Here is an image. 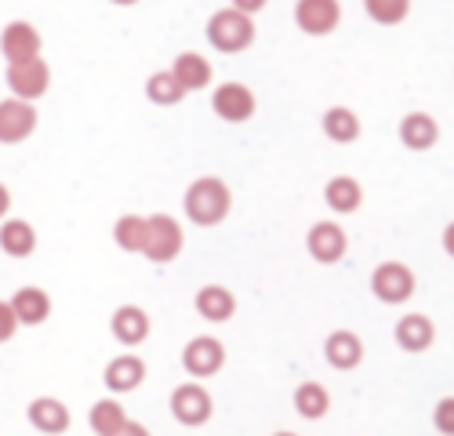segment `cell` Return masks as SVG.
<instances>
[{
  "mask_svg": "<svg viewBox=\"0 0 454 436\" xmlns=\"http://www.w3.org/2000/svg\"><path fill=\"white\" fill-rule=\"evenodd\" d=\"M182 207H185L189 222H197V226H218L222 218L230 214V207H233V193H230V186H225L222 178L204 175V178L189 182Z\"/></svg>",
  "mask_w": 454,
  "mask_h": 436,
  "instance_id": "1",
  "label": "cell"
},
{
  "mask_svg": "<svg viewBox=\"0 0 454 436\" xmlns=\"http://www.w3.org/2000/svg\"><path fill=\"white\" fill-rule=\"evenodd\" d=\"M207 41L222 55H240L254 44V22L237 8H222L207 19Z\"/></svg>",
  "mask_w": 454,
  "mask_h": 436,
  "instance_id": "2",
  "label": "cell"
},
{
  "mask_svg": "<svg viewBox=\"0 0 454 436\" xmlns=\"http://www.w3.org/2000/svg\"><path fill=\"white\" fill-rule=\"evenodd\" d=\"M182 244H185V233H182V226L175 222L171 214H149V218H145V244H142V254H145L149 262L164 266V262L178 259Z\"/></svg>",
  "mask_w": 454,
  "mask_h": 436,
  "instance_id": "3",
  "label": "cell"
},
{
  "mask_svg": "<svg viewBox=\"0 0 454 436\" xmlns=\"http://www.w3.org/2000/svg\"><path fill=\"white\" fill-rule=\"evenodd\" d=\"M414 287H419V280H414L411 266L403 262H382L374 273H371V291H374V299L378 302H386V306H400L414 295Z\"/></svg>",
  "mask_w": 454,
  "mask_h": 436,
  "instance_id": "4",
  "label": "cell"
},
{
  "mask_svg": "<svg viewBox=\"0 0 454 436\" xmlns=\"http://www.w3.org/2000/svg\"><path fill=\"white\" fill-rule=\"evenodd\" d=\"M171 415H175V422H182V425H189V429H197V425L211 422V415H215V400H211V393H207L200 382L175 385V393H171Z\"/></svg>",
  "mask_w": 454,
  "mask_h": 436,
  "instance_id": "5",
  "label": "cell"
},
{
  "mask_svg": "<svg viewBox=\"0 0 454 436\" xmlns=\"http://www.w3.org/2000/svg\"><path fill=\"white\" fill-rule=\"evenodd\" d=\"M8 88L12 98L22 102H36L48 88H51V66L44 58H29V62H12L8 66Z\"/></svg>",
  "mask_w": 454,
  "mask_h": 436,
  "instance_id": "6",
  "label": "cell"
},
{
  "mask_svg": "<svg viewBox=\"0 0 454 436\" xmlns=\"http://www.w3.org/2000/svg\"><path fill=\"white\" fill-rule=\"evenodd\" d=\"M254 91L247 88V84H240V81H225V84H218L215 88V95H211V109L225 121V124H244V121H251L254 117Z\"/></svg>",
  "mask_w": 454,
  "mask_h": 436,
  "instance_id": "7",
  "label": "cell"
},
{
  "mask_svg": "<svg viewBox=\"0 0 454 436\" xmlns=\"http://www.w3.org/2000/svg\"><path fill=\"white\" fill-rule=\"evenodd\" d=\"M222 363H225V346L218 339H211V335H200L193 342H185V349H182V368L193 375L197 382L218 375Z\"/></svg>",
  "mask_w": 454,
  "mask_h": 436,
  "instance_id": "8",
  "label": "cell"
},
{
  "mask_svg": "<svg viewBox=\"0 0 454 436\" xmlns=\"http://www.w3.org/2000/svg\"><path fill=\"white\" fill-rule=\"evenodd\" d=\"M36 105L22 98H4L0 102V145H19L36 131Z\"/></svg>",
  "mask_w": 454,
  "mask_h": 436,
  "instance_id": "9",
  "label": "cell"
},
{
  "mask_svg": "<svg viewBox=\"0 0 454 436\" xmlns=\"http://www.w3.org/2000/svg\"><path fill=\"white\" fill-rule=\"evenodd\" d=\"M294 22L309 36H327L338 29V22H342V4H338V0H298Z\"/></svg>",
  "mask_w": 454,
  "mask_h": 436,
  "instance_id": "10",
  "label": "cell"
},
{
  "mask_svg": "<svg viewBox=\"0 0 454 436\" xmlns=\"http://www.w3.org/2000/svg\"><path fill=\"white\" fill-rule=\"evenodd\" d=\"M41 48H44L41 29L29 26V22H22V19H19V22H8L4 33H0V51H4L8 66H12V62L41 58Z\"/></svg>",
  "mask_w": 454,
  "mask_h": 436,
  "instance_id": "11",
  "label": "cell"
},
{
  "mask_svg": "<svg viewBox=\"0 0 454 436\" xmlns=\"http://www.w3.org/2000/svg\"><path fill=\"white\" fill-rule=\"evenodd\" d=\"M26 418H29V425H33L36 432H48V436H62V432L73 425L69 408L62 404V400H55V396H36V400H29Z\"/></svg>",
  "mask_w": 454,
  "mask_h": 436,
  "instance_id": "12",
  "label": "cell"
},
{
  "mask_svg": "<svg viewBox=\"0 0 454 436\" xmlns=\"http://www.w3.org/2000/svg\"><path fill=\"white\" fill-rule=\"evenodd\" d=\"M306 247H309V254L320 266H331V262H338L346 254L349 237H346V230L338 222H317L309 230V237H306Z\"/></svg>",
  "mask_w": 454,
  "mask_h": 436,
  "instance_id": "13",
  "label": "cell"
},
{
  "mask_svg": "<svg viewBox=\"0 0 454 436\" xmlns=\"http://www.w3.org/2000/svg\"><path fill=\"white\" fill-rule=\"evenodd\" d=\"M324 360L338 371H353L364 363V342L356 331H331L324 342Z\"/></svg>",
  "mask_w": 454,
  "mask_h": 436,
  "instance_id": "14",
  "label": "cell"
},
{
  "mask_svg": "<svg viewBox=\"0 0 454 436\" xmlns=\"http://www.w3.org/2000/svg\"><path fill=\"white\" fill-rule=\"evenodd\" d=\"M393 335H396V346L403 353H426L433 346V339H436V327H433V320L426 313H407V316L396 320Z\"/></svg>",
  "mask_w": 454,
  "mask_h": 436,
  "instance_id": "15",
  "label": "cell"
},
{
  "mask_svg": "<svg viewBox=\"0 0 454 436\" xmlns=\"http://www.w3.org/2000/svg\"><path fill=\"white\" fill-rule=\"evenodd\" d=\"M197 313L211 323H225V320H233L237 313V299H233V291L230 287H222V284H204L197 291V299H193Z\"/></svg>",
  "mask_w": 454,
  "mask_h": 436,
  "instance_id": "16",
  "label": "cell"
},
{
  "mask_svg": "<svg viewBox=\"0 0 454 436\" xmlns=\"http://www.w3.org/2000/svg\"><path fill=\"white\" fill-rule=\"evenodd\" d=\"M8 302H12L15 316H19V323H26V327H36V323H44L51 316V295L44 287H33V284L19 287Z\"/></svg>",
  "mask_w": 454,
  "mask_h": 436,
  "instance_id": "17",
  "label": "cell"
},
{
  "mask_svg": "<svg viewBox=\"0 0 454 436\" xmlns=\"http://www.w3.org/2000/svg\"><path fill=\"white\" fill-rule=\"evenodd\" d=\"M149 327H153V323H149L142 306H121L117 313H113V320H109L113 339L124 342V346H142L149 339Z\"/></svg>",
  "mask_w": 454,
  "mask_h": 436,
  "instance_id": "18",
  "label": "cell"
},
{
  "mask_svg": "<svg viewBox=\"0 0 454 436\" xmlns=\"http://www.w3.org/2000/svg\"><path fill=\"white\" fill-rule=\"evenodd\" d=\"M106 389L109 393H135L142 382H145V363L138 356H117V360H109L106 363V375H102Z\"/></svg>",
  "mask_w": 454,
  "mask_h": 436,
  "instance_id": "19",
  "label": "cell"
},
{
  "mask_svg": "<svg viewBox=\"0 0 454 436\" xmlns=\"http://www.w3.org/2000/svg\"><path fill=\"white\" fill-rule=\"evenodd\" d=\"M400 142L407 145V150H433V145L440 142V124L429 117V113H407L403 121H400Z\"/></svg>",
  "mask_w": 454,
  "mask_h": 436,
  "instance_id": "20",
  "label": "cell"
},
{
  "mask_svg": "<svg viewBox=\"0 0 454 436\" xmlns=\"http://www.w3.org/2000/svg\"><path fill=\"white\" fill-rule=\"evenodd\" d=\"M324 200L334 214H353L364 204V190L353 175H334L327 186H324Z\"/></svg>",
  "mask_w": 454,
  "mask_h": 436,
  "instance_id": "21",
  "label": "cell"
},
{
  "mask_svg": "<svg viewBox=\"0 0 454 436\" xmlns=\"http://www.w3.org/2000/svg\"><path fill=\"white\" fill-rule=\"evenodd\" d=\"M171 73H175V81L185 88V95L189 91H200V88H207L211 84V62L204 58V55H197V51H182L178 58H175V66H171Z\"/></svg>",
  "mask_w": 454,
  "mask_h": 436,
  "instance_id": "22",
  "label": "cell"
},
{
  "mask_svg": "<svg viewBox=\"0 0 454 436\" xmlns=\"http://www.w3.org/2000/svg\"><path fill=\"white\" fill-rule=\"evenodd\" d=\"M0 251L12 254V259H29L36 251V230L26 222V218H8V222H0Z\"/></svg>",
  "mask_w": 454,
  "mask_h": 436,
  "instance_id": "23",
  "label": "cell"
},
{
  "mask_svg": "<svg viewBox=\"0 0 454 436\" xmlns=\"http://www.w3.org/2000/svg\"><path fill=\"white\" fill-rule=\"evenodd\" d=\"M294 411L301 418H309V422H320L331 411V393L320 382H301L294 389Z\"/></svg>",
  "mask_w": 454,
  "mask_h": 436,
  "instance_id": "24",
  "label": "cell"
},
{
  "mask_svg": "<svg viewBox=\"0 0 454 436\" xmlns=\"http://www.w3.org/2000/svg\"><path fill=\"white\" fill-rule=\"evenodd\" d=\"M320 124H324V135L331 142H356L360 138V117L349 105H331Z\"/></svg>",
  "mask_w": 454,
  "mask_h": 436,
  "instance_id": "25",
  "label": "cell"
},
{
  "mask_svg": "<svg viewBox=\"0 0 454 436\" xmlns=\"http://www.w3.org/2000/svg\"><path fill=\"white\" fill-rule=\"evenodd\" d=\"M124 422H128V411L121 408V400H117V396H106V400H98V404L91 408V415H88V425H91L98 436L117 432Z\"/></svg>",
  "mask_w": 454,
  "mask_h": 436,
  "instance_id": "26",
  "label": "cell"
},
{
  "mask_svg": "<svg viewBox=\"0 0 454 436\" xmlns=\"http://www.w3.org/2000/svg\"><path fill=\"white\" fill-rule=\"evenodd\" d=\"M145 98L157 102V105H178L185 98V88L175 81L171 69H160V73H153V77L145 81Z\"/></svg>",
  "mask_w": 454,
  "mask_h": 436,
  "instance_id": "27",
  "label": "cell"
},
{
  "mask_svg": "<svg viewBox=\"0 0 454 436\" xmlns=\"http://www.w3.org/2000/svg\"><path fill=\"white\" fill-rule=\"evenodd\" d=\"M113 240H117V247L124 251H138L142 254V244H145V218L142 214H124L117 218V226H113Z\"/></svg>",
  "mask_w": 454,
  "mask_h": 436,
  "instance_id": "28",
  "label": "cell"
},
{
  "mask_svg": "<svg viewBox=\"0 0 454 436\" xmlns=\"http://www.w3.org/2000/svg\"><path fill=\"white\" fill-rule=\"evenodd\" d=\"M364 12L378 26H400L411 12V0H364Z\"/></svg>",
  "mask_w": 454,
  "mask_h": 436,
  "instance_id": "29",
  "label": "cell"
},
{
  "mask_svg": "<svg viewBox=\"0 0 454 436\" xmlns=\"http://www.w3.org/2000/svg\"><path fill=\"white\" fill-rule=\"evenodd\" d=\"M433 425H436V432L454 436V396H443L433 408Z\"/></svg>",
  "mask_w": 454,
  "mask_h": 436,
  "instance_id": "30",
  "label": "cell"
},
{
  "mask_svg": "<svg viewBox=\"0 0 454 436\" xmlns=\"http://www.w3.org/2000/svg\"><path fill=\"white\" fill-rule=\"evenodd\" d=\"M19 316H15V309H12V302H0V342H8V339H15V331H19Z\"/></svg>",
  "mask_w": 454,
  "mask_h": 436,
  "instance_id": "31",
  "label": "cell"
},
{
  "mask_svg": "<svg viewBox=\"0 0 454 436\" xmlns=\"http://www.w3.org/2000/svg\"><path fill=\"white\" fill-rule=\"evenodd\" d=\"M266 4H270V0H233L230 8H237V12H244V15H254V12H262Z\"/></svg>",
  "mask_w": 454,
  "mask_h": 436,
  "instance_id": "32",
  "label": "cell"
},
{
  "mask_svg": "<svg viewBox=\"0 0 454 436\" xmlns=\"http://www.w3.org/2000/svg\"><path fill=\"white\" fill-rule=\"evenodd\" d=\"M109 436H149V429H145V425H138V422H131V418H128V422H124V425H121V429H117V432H109Z\"/></svg>",
  "mask_w": 454,
  "mask_h": 436,
  "instance_id": "33",
  "label": "cell"
},
{
  "mask_svg": "<svg viewBox=\"0 0 454 436\" xmlns=\"http://www.w3.org/2000/svg\"><path fill=\"white\" fill-rule=\"evenodd\" d=\"M12 211V190L4 186V182H0V218H4Z\"/></svg>",
  "mask_w": 454,
  "mask_h": 436,
  "instance_id": "34",
  "label": "cell"
},
{
  "mask_svg": "<svg viewBox=\"0 0 454 436\" xmlns=\"http://www.w3.org/2000/svg\"><path fill=\"white\" fill-rule=\"evenodd\" d=\"M443 251H447L450 259H454V222H450L447 230H443Z\"/></svg>",
  "mask_w": 454,
  "mask_h": 436,
  "instance_id": "35",
  "label": "cell"
},
{
  "mask_svg": "<svg viewBox=\"0 0 454 436\" xmlns=\"http://www.w3.org/2000/svg\"><path fill=\"white\" fill-rule=\"evenodd\" d=\"M113 4H117V8H128V4H138V0H113Z\"/></svg>",
  "mask_w": 454,
  "mask_h": 436,
  "instance_id": "36",
  "label": "cell"
},
{
  "mask_svg": "<svg viewBox=\"0 0 454 436\" xmlns=\"http://www.w3.org/2000/svg\"><path fill=\"white\" fill-rule=\"evenodd\" d=\"M273 436H298V432H273Z\"/></svg>",
  "mask_w": 454,
  "mask_h": 436,
  "instance_id": "37",
  "label": "cell"
}]
</instances>
